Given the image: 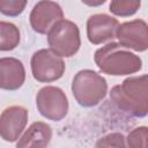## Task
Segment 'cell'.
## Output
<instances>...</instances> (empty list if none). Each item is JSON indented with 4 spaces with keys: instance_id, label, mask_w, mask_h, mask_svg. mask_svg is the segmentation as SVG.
Returning <instances> with one entry per match:
<instances>
[{
    "instance_id": "obj_1",
    "label": "cell",
    "mask_w": 148,
    "mask_h": 148,
    "mask_svg": "<svg viewBox=\"0 0 148 148\" xmlns=\"http://www.w3.org/2000/svg\"><path fill=\"white\" fill-rule=\"evenodd\" d=\"M114 106L132 117L143 118L148 113V76H130L110 91Z\"/></svg>"
},
{
    "instance_id": "obj_2",
    "label": "cell",
    "mask_w": 148,
    "mask_h": 148,
    "mask_svg": "<svg viewBox=\"0 0 148 148\" xmlns=\"http://www.w3.org/2000/svg\"><path fill=\"white\" fill-rule=\"evenodd\" d=\"M94 61L102 73L112 76L131 75L142 68L139 56L112 40L96 50Z\"/></svg>"
},
{
    "instance_id": "obj_3",
    "label": "cell",
    "mask_w": 148,
    "mask_h": 148,
    "mask_svg": "<svg viewBox=\"0 0 148 148\" xmlns=\"http://www.w3.org/2000/svg\"><path fill=\"white\" fill-rule=\"evenodd\" d=\"M71 89L79 105L92 108L105 98L108 82L101 74L92 69H81L73 77Z\"/></svg>"
},
{
    "instance_id": "obj_4",
    "label": "cell",
    "mask_w": 148,
    "mask_h": 148,
    "mask_svg": "<svg viewBox=\"0 0 148 148\" xmlns=\"http://www.w3.org/2000/svg\"><path fill=\"white\" fill-rule=\"evenodd\" d=\"M46 35L50 50L61 58L73 57L81 46L79 27L69 20L58 21Z\"/></svg>"
},
{
    "instance_id": "obj_5",
    "label": "cell",
    "mask_w": 148,
    "mask_h": 148,
    "mask_svg": "<svg viewBox=\"0 0 148 148\" xmlns=\"http://www.w3.org/2000/svg\"><path fill=\"white\" fill-rule=\"evenodd\" d=\"M30 67L34 79L43 83H50L59 80L66 69L62 58L50 49H40L36 51L31 57Z\"/></svg>"
},
{
    "instance_id": "obj_6",
    "label": "cell",
    "mask_w": 148,
    "mask_h": 148,
    "mask_svg": "<svg viewBox=\"0 0 148 148\" xmlns=\"http://www.w3.org/2000/svg\"><path fill=\"white\" fill-rule=\"evenodd\" d=\"M36 106L44 118L52 121H60L67 116L69 104L61 88L45 86L36 95Z\"/></svg>"
},
{
    "instance_id": "obj_7",
    "label": "cell",
    "mask_w": 148,
    "mask_h": 148,
    "mask_svg": "<svg viewBox=\"0 0 148 148\" xmlns=\"http://www.w3.org/2000/svg\"><path fill=\"white\" fill-rule=\"evenodd\" d=\"M116 38L121 46L128 50L145 52L148 49V25L141 18L124 22L118 25Z\"/></svg>"
},
{
    "instance_id": "obj_8",
    "label": "cell",
    "mask_w": 148,
    "mask_h": 148,
    "mask_svg": "<svg viewBox=\"0 0 148 148\" xmlns=\"http://www.w3.org/2000/svg\"><path fill=\"white\" fill-rule=\"evenodd\" d=\"M64 18V12L60 5L52 0H40L31 9L29 22L32 30L40 35H46L50 29Z\"/></svg>"
},
{
    "instance_id": "obj_9",
    "label": "cell",
    "mask_w": 148,
    "mask_h": 148,
    "mask_svg": "<svg viewBox=\"0 0 148 148\" xmlns=\"http://www.w3.org/2000/svg\"><path fill=\"white\" fill-rule=\"evenodd\" d=\"M28 110L21 105H10L0 114V138L6 142H15L25 130Z\"/></svg>"
},
{
    "instance_id": "obj_10",
    "label": "cell",
    "mask_w": 148,
    "mask_h": 148,
    "mask_svg": "<svg viewBox=\"0 0 148 148\" xmlns=\"http://www.w3.org/2000/svg\"><path fill=\"white\" fill-rule=\"evenodd\" d=\"M119 22L108 14H94L87 21V37L94 45H99L116 38Z\"/></svg>"
},
{
    "instance_id": "obj_11",
    "label": "cell",
    "mask_w": 148,
    "mask_h": 148,
    "mask_svg": "<svg viewBox=\"0 0 148 148\" xmlns=\"http://www.w3.org/2000/svg\"><path fill=\"white\" fill-rule=\"evenodd\" d=\"M25 81V69L21 60L13 57L0 58V88L17 90Z\"/></svg>"
},
{
    "instance_id": "obj_12",
    "label": "cell",
    "mask_w": 148,
    "mask_h": 148,
    "mask_svg": "<svg viewBox=\"0 0 148 148\" xmlns=\"http://www.w3.org/2000/svg\"><path fill=\"white\" fill-rule=\"evenodd\" d=\"M52 139V128L44 121L32 123L16 141V147H46Z\"/></svg>"
},
{
    "instance_id": "obj_13",
    "label": "cell",
    "mask_w": 148,
    "mask_h": 148,
    "mask_svg": "<svg viewBox=\"0 0 148 148\" xmlns=\"http://www.w3.org/2000/svg\"><path fill=\"white\" fill-rule=\"evenodd\" d=\"M21 40L18 28L7 21H0V51H12L16 49Z\"/></svg>"
},
{
    "instance_id": "obj_14",
    "label": "cell",
    "mask_w": 148,
    "mask_h": 148,
    "mask_svg": "<svg viewBox=\"0 0 148 148\" xmlns=\"http://www.w3.org/2000/svg\"><path fill=\"white\" fill-rule=\"evenodd\" d=\"M141 7V0H111L109 10L120 17L134 15Z\"/></svg>"
},
{
    "instance_id": "obj_15",
    "label": "cell",
    "mask_w": 148,
    "mask_h": 148,
    "mask_svg": "<svg viewBox=\"0 0 148 148\" xmlns=\"http://www.w3.org/2000/svg\"><path fill=\"white\" fill-rule=\"evenodd\" d=\"M147 139H148V128L146 126H139L128 133V135L125 138V142L127 147L146 148Z\"/></svg>"
},
{
    "instance_id": "obj_16",
    "label": "cell",
    "mask_w": 148,
    "mask_h": 148,
    "mask_svg": "<svg viewBox=\"0 0 148 148\" xmlns=\"http://www.w3.org/2000/svg\"><path fill=\"white\" fill-rule=\"evenodd\" d=\"M28 0H0V13L9 17L18 16L24 12Z\"/></svg>"
},
{
    "instance_id": "obj_17",
    "label": "cell",
    "mask_w": 148,
    "mask_h": 148,
    "mask_svg": "<svg viewBox=\"0 0 148 148\" xmlns=\"http://www.w3.org/2000/svg\"><path fill=\"white\" fill-rule=\"evenodd\" d=\"M96 147H125V136L119 132L109 133L105 136L98 139L95 145Z\"/></svg>"
},
{
    "instance_id": "obj_18",
    "label": "cell",
    "mask_w": 148,
    "mask_h": 148,
    "mask_svg": "<svg viewBox=\"0 0 148 148\" xmlns=\"http://www.w3.org/2000/svg\"><path fill=\"white\" fill-rule=\"evenodd\" d=\"M81 1L89 7H98L103 3H105L106 0H81Z\"/></svg>"
}]
</instances>
